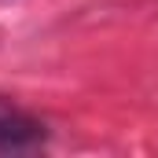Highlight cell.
Masks as SVG:
<instances>
[{
    "mask_svg": "<svg viewBox=\"0 0 158 158\" xmlns=\"http://www.w3.org/2000/svg\"><path fill=\"white\" fill-rule=\"evenodd\" d=\"M48 140V125L0 96V151H37Z\"/></svg>",
    "mask_w": 158,
    "mask_h": 158,
    "instance_id": "obj_1",
    "label": "cell"
}]
</instances>
